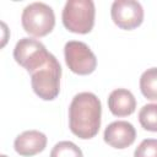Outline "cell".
Here are the masks:
<instances>
[{
  "instance_id": "1",
  "label": "cell",
  "mask_w": 157,
  "mask_h": 157,
  "mask_svg": "<svg viewBox=\"0 0 157 157\" xmlns=\"http://www.w3.org/2000/svg\"><path fill=\"white\" fill-rule=\"evenodd\" d=\"M102 104L92 92L77 93L69 107V126L74 135L82 140L94 137L101 128Z\"/></svg>"
},
{
  "instance_id": "2",
  "label": "cell",
  "mask_w": 157,
  "mask_h": 157,
  "mask_svg": "<svg viewBox=\"0 0 157 157\" xmlns=\"http://www.w3.org/2000/svg\"><path fill=\"white\" fill-rule=\"evenodd\" d=\"M94 2L92 0H69L63 9V25L72 33H90L94 26Z\"/></svg>"
},
{
  "instance_id": "3",
  "label": "cell",
  "mask_w": 157,
  "mask_h": 157,
  "mask_svg": "<svg viewBox=\"0 0 157 157\" xmlns=\"http://www.w3.org/2000/svg\"><path fill=\"white\" fill-rule=\"evenodd\" d=\"M61 66L52 54L49 60L31 74V85L34 93L43 101H53L60 92Z\"/></svg>"
},
{
  "instance_id": "4",
  "label": "cell",
  "mask_w": 157,
  "mask_h": 157,
  "mask_svg": "<svg viewBox=\"0 0 157 157\" xmlns=\"http://www.w3.org/2000/svg\"><path fill=\"white\" fill-rule=\"evenodd\" d=\"M23 29L33 37H44L55 26L53 9L44 2H32L27 5L21 16Z\"/></svg>"
},
{
  "instance_id": "5",
  "label": "cell",
  "mask_w": 157,
  "mask_h": 157,
  "mask_svg": "<svg viewBox=\"0 0 157 157\" xmlns=\"http://www.w3.org/2000/svg\"><path fill=\"white\" fill-rule=\"evenodd\" d=\"M52 56V53L37 39L21 38L13 49V59L29 74L42 67Z\"/></svg>"
},
{
  "instance_id": "6",
  "label": "cell",
  "mask_w": 157,
  "mask_h": 157,
  "mask_svg": "<svg viewBox=\"0 0 157 157\" xmlns=\"http://www.w3.org/2000/svg\"><path fill=\"white\" fill-rule=\"evenodd\" d=\"M65 63L77 75H90L97 67V58L90 47L80 40H70L64 47Z\"/></svg>"
},
{
  "instance_id": "7",
  "label": "cell",
  "mask_w": 157,
  "mask_h": 157,
  "mask_svg": "<svg viewBox=\"0 0 157 157\" xmlns=\"http://www.w3.org/2000/svg\"><path fill=\"white\" fill-rule=\"evenodd\" d=\"M110 16L119 28L130 31L142 23L144 9L135 0H115L112 4Z\"/></svg>"
},
{
  "instance_id": "8",
  "label": "cell",
  "mask_w": 157,
  "mask_h": 157,
  "mask_svg": "<svg viewBox=\"0 0 157 157\" xmlns=\"http://www.w3.org/2000/svg\"><path fill=\"white\" fill-rule=\"evenodd\" d=\"M104 141L114 148H126L134 144L136 139V130L134 125L125 120L110 123L104 130Z\"/></svg>"
},
{
  "instance_id": "9",
  "label": "cell",
  "mask_w": 157,
  "mask_h": 157,
  "mask_svg": "<svg viewBox=\"0 0 157 157\" xmlns=\"http://www.w3.org/2000/svg\"><path fill=\"white\" fill-rule=\"evenodd\" d=\"M47 146V136L38 130H27L20 134L15 141V151L23 157H31L42 152Z\"/></svg>"
},
{
  "instance_id": "10",
  "label": "cell",
  "mask_w": 157,
  "mask_h": 157,
  "mask_svg": "<svg viewBox=\"0 0 157 157\" xmlns=\"http://www.w3.org/2000/svg\"><path fill=\"white\" fill-rule=\"evenodd\" d=\"M108 108L115 117H128L135 112L136 99L129 90L117 88L108 97Z\"/></svg>"
},
{
  "instance_id": "11",
  "label": "cell",
  "mask_w": 157,
  "mask_h": 157,
  "mask_svg": "<svg viewBox=\"0 0 157 157\" xmlns=\"http://www.w3.org/2000/svg\"><path fill=\"white\" fill-rule=\"evenodd\" d=\"M141 93L150 101H157V67L147 69L140 77Z\"/></svg>"
},
{
  "instance_id": "12",
  "label": "cell",
  "mask_w": 157,
  "mask_h": 157,
  "mask_svg": "<svg viewBox=\"0 0 157 157\" xmlns=\"http://www.w3.org/2000/svg\"><path fill=\"white\" fill-rule=\"evenodd\" d=\"M139 121L145 130L157 132V103L144 105L139 112Z\"/></svg>"
},
{
  "instance_id": "13",
  "label": "cell",
  "mask_w": 157,
  "mask_h": 157,
  "mask_svg": "<svg viewBox=\"0 0 157 157\" xmlns=\"http://www.w3.org/2000/svg\"><path fill=\"white\" fill-rule=\"evenodd\" d=\"M50 157H83V155L81 148L74 142L60 141L53 147Z\"/></svg>"
},
{
  "instance_id": "14",
  "label": "cell",
  "mask_w": 157,
  "mask_h": 157,
  "mask_svg": "<svg viewBox=\"0 0 157 157\" xmlns=\"http://www.w3.org/2000/svg\"><path fill=\"white\" fill-rule=\"evenodd\" d=\"M134 157H157V139H146L136 147Z\"/></svg>"
},
{
  "instance_id": "15",
  "label": "cell",
  "mask_w": 157,
  "mask_h": 157,
  "mask_svg": "<svg viewBox=\"0 0 157 157\" xmlns=\"http://www.w3.org/2000/svg\"><path fill=\"white\" fill-rule=\"evenodd\" d=\"M0 157H7V156H5V155H1V156H0Z\"/></svg>"
}]
</instances>
